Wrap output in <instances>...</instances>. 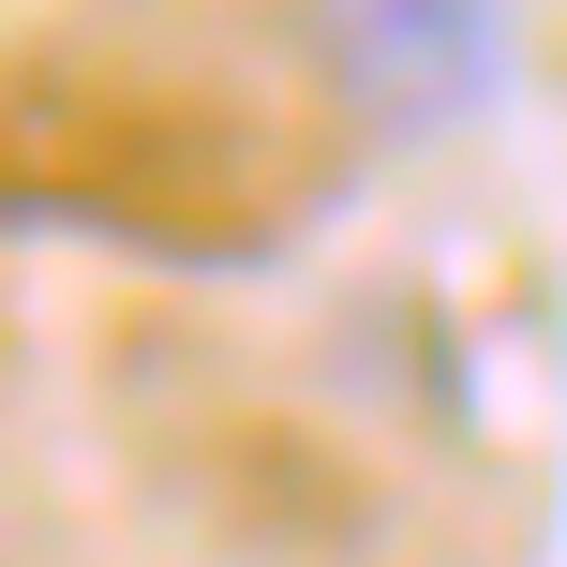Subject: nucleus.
<instances>
[{
	"mask_svg": "<svg viewBox=\"0 0 567 567\" xmlns=\"http://www.w3.org/2000/svg\"><path fill=\"white\" fill-rule=\"evenodd\" d=\"M313 90H329L359 135L419 150L508 90V0H284Z\"/></svg>",
	"mask_w": 567,
	"mask_h": 567,
	"instance_id": "nucleus-1",
	"label": "nucleus"
}]
</instances>
